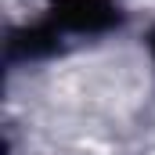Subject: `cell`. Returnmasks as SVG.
<instances>
[{
  "instance_id": "6da1fadb",
  "label": "cell",
  "mask_w": 155,
  "mask_h": 155,
  "mask_svg": "<svg viewBox=\"0 0 155 155\" xmlns=\"http://www.w3.org/2000/svg\"><path fill=\"white\" fill-rule=\"evenodd\" d=\"M119 22L116 0H58V25L72 33H101Z\"/></svg>"
},
{
  "instance_id": "7a4b0ae2",
  "label": "cell",
  "mask_w": 155,
  "mask_h": 155,
  "mask_svg": "<svg viewBox=\"0 0 155 155\" xmlns=\"http://www.w3.org/2000/svg\"><path fill=\"white\" fill-rule=\"evenodd\" d=\"M54 40H58V33H54V29H47V25L11 33V40H7V58H11V61H22V58H40V54L54 51Z\"/></svg>"
}]
</instances>
